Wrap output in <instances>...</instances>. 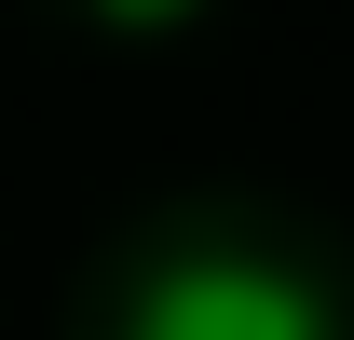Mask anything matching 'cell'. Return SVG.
I'll return each mask as SVG.
<instances>
[{"label": "cell", "mask_w": 354, "mask_h": 340, "mask_svg": "<svg viewBox=\"0 0 354 340\" xmlns=\"http://www.w3.org/2000/svg\"><path fill=\"white\" fill-rule=\"evenodd\" d=\"M205 0H95V28H123V41H164V28H191Z\"/></svg>", "instance_id": "obj_2"}, {"label": "cell", "mask_w": 354, "mask_h": 340, "mask_svg": "<svg viewBox=\"0 0 354 340\" xmlns=\"http://www.w3.org/2000/svg\"><path fill=\"white\" fill-rule=\"evenodd\" d=\"M123 340H341V299L300 258L205 245V258H150L123 286Z\"/></svg>", "instance_id": "obj_1"}]
</instances>
